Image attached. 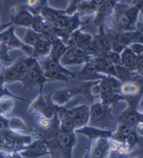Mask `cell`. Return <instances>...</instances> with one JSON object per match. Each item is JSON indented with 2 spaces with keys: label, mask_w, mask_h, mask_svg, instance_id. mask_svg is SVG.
I'll list each match as a JSON object with an SVG mask.
<instances>
[{
  "label": "cell",
  "mask_w": 143,
  "mask_h": 158,
  "mask_svg": "<svg viewBox=\"0 0 143 158\" xmlns=\"http://www.w3.org/2000/svg\"><path fill=\"white\" fill-rule=\"evenodd\" d=\"M142 8L143 2L136 5L117 2L113 14L105 21V31L107 32H117L137 30V23Z\"/></svg>",
  "instance_id": "1"
},
{
  "label": "cell",
  "mask_w": 143,
  "mask_h": 158,
  "mask_svg": "<svg viewBox=\"0 0 143 158\" xmlns=\"http://www.w3.org/2000/svg\"><path fill=\"white\" fill-rule=\"evenodd\" d=\"M116 123V117L113 115V109L101 102H94L90 106V119L88 125L102 130H113Z\"/></svg>",
  "instance_id": "2"
},
{
  "label": "cell",
  "mask_w": 143,
  "mask_h": 158,
  "mask_svg": "<svg viewBox=\"0 0 143 158\" xmlns=\"http://www.w3.org/2000/svg\"><path fill=\"white\" fill-rule=\"evenodd\" d=\"M9 15L11 18L10 24L7 26H17V27H26L31 28L32 18H34V15H32L30 10L27 8L25 4H19L15 5L10 9Z\"/></svg>",
  "instance_id": "3"
},
{
  "label": "cell",
  "mask_w": 143,
  "mask_h": 158,
  "mask_svg": "<svg viewBox=\"0 0 143 158\" xmlns=\"http://www.w3.org/2000/svg\"><path fill=\"white\" fill-rule=\"evenodd\" d=\"M15 26H10L7 30L0 32V40L10 50L20 49L23 51L27 56H31L32 52V48L26 45L22 41L15 33Z\"/></svg>",
  "instance_id": "4"
},
{
  "label": "cell",
  "mask_w": 143,
  "mask_h": 158,
  "mask_svg": "<svg viewBox=\"0 0 143 158\" xmlns=\"http://www.w3.org/2000/svg\"><path fill=\"white\" fill-rule=\"evenodd\" d=\"M92 57L87 54L86 49L83 46H73L67 49L60 59V63L66 67L71 65H82L89 61Z\"/></svg>",
  "instance_id": "5"
},
{
  "label": "cell",
  "mask_w": 143,
  "mask_h": 158,
  "mask_svg": "<svg viewBox=\"0 0 143 158\" xmlns=\"http://www.w3.org/2000/svg\"><path fill=\"white\" fill-rule=\"evenodd\" d=\"M76 133L59 132L57 138L58 154L57 158H73V150L76 145Z\"/></svg>",
  "instance_id": "6"
},
{
  "label": "cell",
  "mask_w": 143,
  "mask_h": 158,
  "mask_svg": "<svg viewBox=\"0 0 143 158\" xmlns=\"http://www.w3.org/2000/svg\"><path fill=\"white\" fill-rule=\"evenodd\" d=\"M47 82L49 81L44 75L42 69L30 70L25 75L22 76L20 81V83L23 85V89H32L35 87H38L40 89L39 94H42L43 87Z\"/></svg>",
  "instance_id": "7"
},
{
  "label": "cell",
  "mask_w": 143,
  "mask_h": 158,
  "mask_svg": "<svg viewBox=\"0 0 143 158\" xmlns=\"http://www.w3.org/2000/svg\"><path fill=\"white\" fill-rule=\"evenodd\" d=\"M111 152L110 138H98L94 143L89 144L86 153L89 158H109Z\"/></svg>",
  "instance_id": "8"
},
{
  "label": "cell",
  "mask_w": 143,
  "mask_h": 158,
  "mask_svg": "<svg viewBox=\"0 0 143 158\" xmlns=\"http://www.w3.org/2000/svg\"><path fill=\"white\" fill-rule=\"evenodd\" d=\"M117 124H124L131 128L135 129L139 123H143V112L137 108L127 107V109L116 117Z\"/></svg>",
  "instance_id": "9"
},
{
  "label": "cell",
  "mask_w": 143,
  "mask_h": 158,
  "mask_svg": "<svg viewBox=\"0 0 143 158\" xmlns=\"http://www.w3.org/2000/svg\"><path fill=\"white\" fill-rule=\"evenodd\" d=\"M118 0H101L100 3L97 5L95 16L93 23L95 27L104 26L105 21L111 15L115 10V7Z\"/></svg>",
  "instance_id": "10"
},
{
  "label": "cell",
  "mask_w": 143,
  "mask_h": 158,
  "mask_svg": "<svg viewBox=\"0 0 143 158\" xmlns=\"http://www.w3.org/2000/svg\"><path fill=\"white\" fill-rule=\"evenodd\" d=\"M19 153L24 158H40L45 155H50L45 143L37 138L26 145L23 150L19 152Z\"/></svg>",
  "instance_id": "11"
},
{
  "label": "cell",
  "mask_w": 143,
  "mask_h": 158,
  "mask_svg": "<svg viewBox=\"0 0 143 158\" xmlns=\"http://www.w3.org/2000/svg\"><path fill=\"white\" fill-rule=\"evenodd\" d=\"M76 134H81L88 137L89 139V144L93 142V140H96L98 138H111L114 131L113 130H102L95 127H92L89 125H86L84 127L78 128L74 131Z\"/></svg>",
  "instance_id": "12"
},
{
  "label": "cell",
  "mask_w": 143,
  "mask_h": 158,
  "mask_svg": "<svg viewBox=\"0 0 143 158\" xmlns=\"http://www.w3.org/2000/svg\"><path fill=\"white\" fill-rule=\"evenodd\" d=\"M76 95H78V93H76V89L74 87L63 88L51 94V100L56 106L64 107L69 102H71L72 99Z\"/></svg>",
  "instance_id": "13"
},
{
  "label": "cell",
  "mask_w": 143,
  "mask_h": 158,
  "mask_svg": "<svg viewBox=\"0 0 143 158\" xmlns=\"http://www.w3.org/2000/svg\"><path fill=\"white\" fill-rule=\"evenodd\" d=\"M92 58L87 63L84 64L83 69L80 72L75 73V77H78L79 80H81V81H92V80H98V79H101L103 74L99 73L96 71Z\"/></svg>",
  "instance_id": "14"
},
{
  "label": "cell",
  "mask_w": 143,
  "mask_h": 158,
  "mask_svg": "<svg viewBox=\"0 0 143 158\" xmlns=\"http://www.w3.org/2000/svg\"><path fill=\"white\" fill-rule=\"evenodd\" d=\"M41 69L43 71H54V72H60L66 75L70 76L71 78L75 77V73L69 71L67 68L64 67L59 60H56V59H53L49 56H46L41 62Z\"/></svg>",
  "instance_id": "15"
},
{
  "label": "cell",
  "mask_w": 143,
  "mask_h": 158,
  "mask_svg": "<svg viewBox=\"0 0 143 158\" xmlns=\"http://www.w3.org/2000/svg\"><path fill=\"white\" fill-rule=\"evenodd\" d=\"M98 28V33L95 35H93L94 38L99 44V46L102 51V54H105L109 52H111L112 49V38L105 31L104 26H99Z\"/></svg>",
  "instance_id": "16"
},
{
  "label": "cell",
  "mask_w": 143,
  "mask_h": 158,
  "mask_svg": "<svg viewBox=\"0 0 143 158\" xmlns=\"http://www.w3.org/2000/svg\"><path fill=\"white\" fill-rule=\"evenodd\" d=\"M32 48V52L31 56L35 58H38V57L45 58L46 56L49 55L51 52V44L40 35L38 41Z\"/></svg>",
  "instance_id": "17"
},
{
  "label": "cell",
  "mask_w": 143,
  "mask_h": 158,
  "mask_svg": "<svg viewBox=\"0 0 143 158\" xmlns=\"http://www.w3.org/2000/svg\"><path fill=\"white\" fill-rule=\"evenodd\" d=\"M52 102L51 100V94L44 96L42 94H39L37 97L30 103L29 106V112L34 114V112H42Z\"/></svg>",
  "instance_id": "18"
},
{
  "label": "cell",
  "mask_w": 143,
  "mask_h": 158,
  "mask_svg": "<svg viewBox=\"0 0 143 158\" xmlns=\"http://www.w3.org/2000/svg\"><path fill=\"white\" fill-rule=\"evenodd\" d=\"M90 119V107L87 105H80V109L78 114L73 119L75 130L88 125Z\"/></svg>",
  "instance_id": "19"
},
{
  "label": "cell",
  "mask_w": 143,
  "mask_h": 158,
  "mask_svg": "<svg viewBox=\"0 0 143 158\" xmlns=\"http://www.w3.org/2000/svg\"><path fill=\"white\" fill-rule=\"evenodd\" d=\"M99 102L106 106L113 107L116 106L119 101H124V97L117 92L115 91H108L101 93L99 95Z\"/></svg>",
  "instance_id": "20"
},
{
  "label": "cell",
  "mask_w": 143,
  "mask_h": 158,
  "mask_svg": "<svg viewBox=\"0 0 143 158\" xmlns=\"http://www.w3.org/2000/svg\"><path fill=\"white\" fill-rule=\"evenodd\" d=\"M64 14H65L64 10L54 9L53 7H50L49 5L43 7L39 13V15L43 17V19L50 24H53L61 15H64Z\"/></svg>",
  "instance_id": "21"
},
{
  "label": "cell",
  "mask_w": 143,
  "mask_h": 158,
  "mask_svg": "<svg viewBox=\"0 0 143 158\" xmlns=\"http://www.w3.org/2000/svg\"><path fill=\"white\" fill-rule=\"evenodd\" d=\"M82 25H83V23L81 21L80 15H78V12H75L74 14L70 15L68 22H67V25H66V29L64 31V38L62 39V41H64L65 38L67 37L69 35H71L72 32L80 29V26H82Z\"/></svg>",
  "instance_id": "22"
},
{
  "label": "cell",
  "mask_w": 143,
  "mask_h": 158,
  "mask_svg": "<svg viewBox=\"0 0 143 158\" xmlns=\"http://www.w3.org/2000/svg\"><path fill=\"white\" fill-rule=\"evenodd\" d=\"M120 60H121V65L127 68L128 70L135 72L137 55L130 50L129 47H126L124 51L120 53Z\"/></svg>",
  "instance_id": "23"
},
{
  "label": "cell",
  "mask_w": 143,
  "mask_h": 158,
  "mask_svg": "<svg viewBox=\"0 0 143 158\" xmlns=\"http://www.w3.org/2000/svg\"><path fill=\"white\" fill-rule=\"evenodd\" d=\"M67 49H68V47L66 46L65 43L60 38H57L53 43L51 44V52H50L48 56L53 59L60 61L61 57L66 52Z\"/></svg>",
  "instance_id": "24"
},
{
  "label": "cell",
  "mask_w": 143,
  "mask_h": 158,
  "mask_svg": "<svg viewBox=\"0 0 143 158\" xmlns=\"http://www.w3.org/2000/svg\"><path fill=\"white\" fill-rule=\"evenodd\" d=\"M133 128H131L127 125H124V124H117L116 128L115 129L112 137L110 139L115 140L118 143L124 142L125 139L128 137V135L133 131Z\"/></svg>",
  "instance_id": "25"
},
{
  "label": "cell",
  "mask_w": 143,
  "mask_h": 158,
  "mask_svg": "<svg viewBox=\"0 0 143 158\" xmlns=\"http://www.w3.org/2000/svg\"><path fill=\"white\" fill-rule=\"evenodd\" d=\"M9 129L14 131L27 134V132H32V130L29 129L26 123L20 117H11L9 118Z\"/></svg>",
  "instance_id": "26"
},
{
  "label": "cell",
  "mask_w": 143,
  "mask_h": 158,
  "mask_svg": "<svg viewBox=\"0 0 143 158\" xmlns=\"http://www.w3.org/2000/svg\"><path fill=\"white\" fill-rule=\"evenodd\" d=\"M96 8H97V5L95 3L90 1V0H83L78 7L76 12L78 13L80 17L84 15H91L95 14Z\"/></svg>",
  "instance_id": "27"
},
{
  "label": "cell",
  "mask_w": 143,
  "mask_h": 158,
  "mask_svg": "<svg viewBox=\"0 0 143 158\" xmlns=\"http://www.w3.org/2000/svg\"><path fill=\"white\" fill-rule=\"evenodd\" d=\"M115 67H116V77L121 83L131 80L132 77H133L136 73L135 72H132V71L128 70L127 68H125L121 64L115 65Z\"/></svg>",
  "instance_id": "28"
},
{
  "label": "cell",
  "mask_w": 143,
  "mask_h": 158,
  "mask_svg": "<svg viewBox=\"0 0 143 158\" xmlns=\"http://www.w3.org/2000/svg\"><path fill=\"white\" fill-rule=\"evenodd\" d=\"M44 75L48 79L49 82H64L68 83L70 79H72L70 76L66 75L60 72H54V71H43Z\"/></svg>",
  "instance_id": "29"
},
{
  "label": "cell",
  "mask_w": 143,
  "mask_h": 158,
  "mask_svg": "<svg viewBox=\"0 0 143 158\" xmlns=\"http://www.w3.org/2000/svg\"><path fill=\"white\" fill-rule=\"evenodd\" d=\"M15 108V99L9 96L0 98V114L8 116Z\"/></svg>",
  "instance_id": "30"
},
{
  "label": "cell",
  "mask_w": 143,
  "mask_h": 158,
  "mask_svg": "<svg viewBox=\"0 0 143 158\" xmlns=\"http://www.w3.org/2000/svg\"><path fill=\"white\" fill-rule=\"evenodd\" d=\"M3 79H4V82L5 84H11V83H15V82H20L21 81V78L22 76L15 70L13 69L12 67H7L5 68L4 73L2 74Z\"/></svg>",
  "instance_id": "31"
},
{
  "label": "cell",
  "mask_w": 143,
  "mask_h": 158,
  "mask_svg": "<svg viewBox=\"0 0 143 158\" xmlns=\"http://www.w3.org/2000/svg\"><path fill=\"white\" fill-rule=\"evenodd\" d=\"M39 38H40L39 33H37L36 31H35L31 28H27V31H26L25 36L22 41H23L26 45H28V46L32 47L38 41Z\"/></svg>",
  "instance_id": "32"
},
{
  "label": "cell",
  "mask_w": 143,
  "mask_h": 158,
  "mask_svg": "<svg viewBox=\"0 0 143 158\" xmlns=\"http://www.w3.org/2000/svg\"><path fill=\"white\" fill-rule=\"evenodd\" d=\"M11 67L15 69L21 76H23L29 72V68L26 62V57H19L13 65H11Z\"/></svg>",
  "instance_id": "33"
},
{
  "label": "cell",
  "mask_w": 143,
  "mask_h": 158,
  "mask_svg": "<svg viewBox=\"0 0 143 158\" xmlns=\"http://www.w3.org/2000/svg\"><path fill=\"white\" fill-rule=\"evenodd\" d=\"M59 131L61 132H73L75 131L74 121L69 118H62L59 123Z\"/></svg>",
  "instance_id": "34"
},
{
  "label": "cell",
  "mask_w": 143,
  "mask_h": 158,
  "mask_svg": "<svg viewBox=\"0 0 143 158\" xmlns=\"http://www.w3.org/2000/svg\"><path fill=\"white\" fill-rule=\"evenodd\" d=\"M32 114L35 115V120H36V122L37 124L38 128H40V129H48V128L51 127L53 119L50 120V119L46 118L45 116H43L42 114H40L39 112H34Z\"/></svg>",
  "instance_id": "35"
},
{
  "label": "cell",
  "mask_w": 143,
  "mask_h": 158,
  "mask_svg": "<svg viewBox=\"0 0 143 158\" xmlns=\"http://www.w3.org/2000/svg\"><path fill=\"white\" fill-rule=\"evenodd\" d=\"M116 152L120 156H129V154L133 152V149H132V147L127 142L124 141L118 144Z\"/></svg>",
  "instance_id": "36"
},
{
  "label": "cell",
  "mask_w": 143,
  "mask_h": 158,
  "mask_svg": "<svg viewBox=\"0 0 143 158\" xmlns=\"http://www.w3.org/2000/svg\"><path fill=\"white\" fill-rule=\"evenodd\" d=\"M82 1L83 0H69L68 7L64 10L65 14L68 15H72L73 14H74L76 12V10H78V7Z\"/></svg>",
  "instance_id": "37"
},
{
  "label": "cell",
  "mask_w": 143,
  "mask_h": 158,
  "mask_svg": "<svg viewBox=\"0 0 143 158\" xmlns=\"http://www.w3.org/2000/svg\"><path fill=\"white\" fill-rule=\"evenodd\" d=\"M0 62H2L4 65L11 62V57L9 54V49L3 44L0 47Z\"/></svg>",
  "instance_id": "38"
},
{
  "label": "cell",
  "mask_w": 143,
  "mask_h": 158,
  "mask_svg": "<svg viewBox=\"0 0 143 158\" xmlns=\"http://www.w3.org/2000/svg\"><path fill=\"white\" fill-rule=\"evenodd\" d=\"M128 47L137 56H140V55L143 54V43L134 42V43L130 44Z\"/></svg>",
  "instance_id": "39"
},
{
  "label": "cell",
  "mask_w": 143,
  "mask_h": 158,
  "mask_svg": "<svg viewBox=\"0 0 143 158\" xmlns=\"http://www.w3.org/2000/svg\"><path fill=\"white\" fill-rule=\"evenodd\" d=\"M104 55L114 65H119V64H121V60H120V54L119 53H116V52H114L111 51V52L105 53Z\"/></svg>",
  "instance_id": "40"
},
{
  "label": "cell",
  "mask_w": 143,
  "mask_h": 158,
  "mask_svg": "<svg viewBox=\"0 0 143 158\" xmlns=\"http://www.w3.org/2000/svg\"><path fill=\"white\" fill-rule=\"evenodd\" d=\"M125 48H126L125 45L121 44L120 42H118V41H116L115 39H112V49H111L112 52L120 54V53H121L124 51Z\"/></svg>",
  "instance_id": "41"
},
{
  "label": "cell",
  "mask_w": 143,
  "mask_h": 158,
  "mask_svg": "<svg viewBox=\"0 0 143 158\" xmlns=\"http://www.w3.org/2000/svg\"><path fill=\"white\" fill-rule=\"evenodd\" d=\"M9 129V118L0 114V130Z\"/></svg>",
  "instance_id": "42"
},
{
  "label": "cell",
  "mask_w": 143,
  "mask_h": 158,
  "mask_svg": "<svg viewBox=\"0 0 143 158\" xmlns=\"http://www.w3.org/2000/svg\"><path fill=\"white\" fill-rule=\"evenodd\" d=\"M48 5V0H38V5H37V9H36V15H39L40 10L43 7H45Z\"/></svg>",
  "instance_id": "43"
},
{
  "label": "cell",
  "mask_w": 143,
  "mask_h": 158,
  "mask_svg": "<svg viewBox=\"0 0 143 158\" xmlns=\"http://www.w3.org/2000/svg\"><path fill=\"white\" fill-rule=\"evenodd\" d=\"M134 130L141 138H143V123H139Z\"/></svg>",
  "instance_id": "44"
},
{
  "label": "cell",
  "mask_w": 143,
  "mask_h": 158,
  "mask_svg": "<svg viewBox=\"0 0 143 158\" xmlns=\"http://www.w3.org/2000/svg\"><path fill=\"white\" fill-rule=\"evenodd\" d=\"M4 158H24L19 152H8Z\"/></svg>",
  "instance_id": "45"
},
{
  "label": "cell",
  "mask_w": 143,
  "mask_h": 158,
  "mask_svg": "<svg viewBox=\"0 0 143 158\" xmlns=\"http://www.w3.org/2000/svg\"><path fill=\"white\" fill-rule=\"evenodd\" d=\"M137 30L139 31L142 35H143V19H138L137 23Z\"/></svg>",
  "instance_id": "46"
},
{
  "label": "cell",
  "mask_w": 143,
  "mask_h": 158,
  "mask_svg": "<svg viewBox=\"0 0 143 158\" xmlns=\"http://www.w3.org/2000/svg\"><path fill=\"white\" fill-rule=\"evenodd\" d=\"M5 65L2 63V62H0V76H1L4 73V70H5Z\"/></svg>",
  "instance_id": "47"
},
{
  "label": "cell",
  "mask_w": 143,
  "mask_h": 158,
  "mask_svg": "<svg viewBox=\"0 0 143 158\" xmlns=\"http://www.w3.org/2000/svg\"><path fill=\"white\" fill-rule=\"evenodd\" d=\"M141 2H143V0H133V4L132 5H136V4H138Z\"/></svg>",
  "instance_id": "48"
},
{
  "label": "cell",
  "mask_w": 143,
  "mask_h": 158,
  "mask_svg": "<svg viewBox=\"0 0 143 158\" xmlns=\"http://www.w3.org/2000/svg\"><path fill=\"white\" fill-rule=\"evenodd\" d=\"M90 1H92V2L95 3L96 5H98V4L100 3V1H101V0H90Z\"/></svg>",
  "instance_id": "49"
},
{
  "label": "cell",
  "mask_w": 143,
  "mask_h": 158,
  "mask_svg": "<svg viewBox=\"0 0 143 158\" xmlns=\"http://www.w3.org/2000/svg\"><path fill=\"white\" fill-rule=\"evenodd\" d=\"M6 155V152H0V158H4Z\"/></svg>",
  "instance_id": "50"
},
{
  "label": "cell",
  "mask_w": 143,
  "mask_h": 158,
  "mask_svg": "<svg viewBox=\"0 0 143 158\" xmlns=\"http://www.w3.org/2000/svg\"><path fill=\"white\" fill-rule=\"evenodd\" d=\"M83 158H89V157H88V154L86 153V154L84 155V157H83ZM136 158H143V157H142V156H137V157H136Z\"/></svg>",
  "instance_id": "51"
},
{
  "label": "cell",
  "mask_w": 143,
  "mask_h": 158,
  "mask_svg": "<svg viewBox=\"0 0 143 158\" xmlns=\"http://www.w3.org/2000/svg\"><path fill=\"white\" fill-rule=\"evenodd\" d=\"M2 45H3V43L1 42V40H0V47H1V46H2Z\"/></svg>",
  "instance_id": "52"
},
{
  "label": "cell",
  "mask_w": 143,
  "mask_h": 158,
  "mask_svg": "<svg viewBox=\"0 0 143 158\" xmlns=\"http://www.w3.org/2000/svg\"><path fill=\"white\" fill-rule=\"evenodd\" d=\"M48 158H56V157H53V156H50V155H49V157H48Z\"/></svg>",
  "instance_id": "53"
},
{
  "label": "cell",
  "mask_w": 143,
  "mask_h": 158,
  "mask_svg": "<svg viewBox=\"0 0 143 158\" xmlns=\"http://www.w3.org/2000/svg\"><path fill=\"white\" fill-rule=\"evenodd\" d=\"M1 1H2V0H0V2H1Z\"/></svg>",
  "instance_id": "54"
},
{
  "label": "cell",
  "mask_w": 143,
  "mask_h": 158,
  "mask_svg": "<svg viewBox=\"0 0 143 158\" xmlns=\"http://www.w3.org/2000/svg\"><path fill=\"white\" fill-rule=\"evenodd\" d=\"M142 57H143V54H142Z\"/></svg>",
  "instance_id": "55"
}]
</instances>
